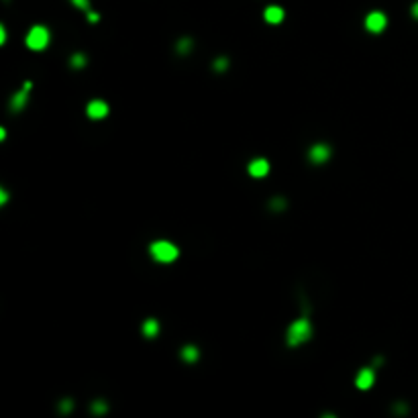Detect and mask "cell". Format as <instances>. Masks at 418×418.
<instances>
[{"label": "cell", "mask_w": 418, "mask_h": 418, "mask_svg": "<svg viewBox=\"0 0 418 418\" xmlns=\"http://www.w3.org/2000/svg\"><path fill=\"white\" fill-rule=\"evenodd\" d=\"M149 253H151V257H153L155 261H159V263H172V261L178 259L180 249H178L172 241H153V243L149 245Z\"/></svg>", "instance_id": "cell-1"}, {"label": "cell", "mask_w": 418, "mask_h": 418, "mask_svg": "<svg viewBox=\"0 0 418 418\" xmlns=\"http://www.w3.org/2000/svg\"><path fill=\"white\" fill-rule=\"evenodd\" d=\"M312 337V325L306 318H300L296 323L290 325L288 329V345L290 347H298L302 343H306Z\"/></svg>", "instance_id": "cell-2"}, {"label": "cell", "mask_w": 418, "mask_h": 418, "mask_svg": "<svg viewBox=\"0 0 418 418\" xmlns=\"http://www.w3.org/2000/svg\"><path fill=\"white\" fill-rule=\"evenodd\" d=\"M49 39H51L49 29L43 27V25H35V27L29 31L25 43H27V47L33 49V51H43V49L49 45Z\"/></svg>", "instance_id": "cell-3"}, {"label": "cell", "mask_w": 418, "mask_h": 418, "mask_svg": "<svg viewBox=\"0 0 418 418\" xmlns=\"http://www.w3.org/2000/svg\"><path fill=\"white\" fill-rule=\"evenodd\" d=\"M385 27H388V17H385L383 13L373 11V13H369V15L365 17V29H367L369 33H381Z\"/></svg>", "instance_id": "cell-4"}, {"label": "cell", "mask_w": 418, "mask_h": 418, "mask_svg": "<svg viewBox=\"0 0 418 418\" xmlns=\"http://www.w3.org/2000/svg\"><path fill=\"white\" fill-rule=\"evenodd\" d=\"M308 157H310L312 164H327L331 159V147L325 145V143H316L308 151Z\"/></svg>", "instance_id": "cell-5"}, {"label": "cell", "mask_w": 418, "mask_h": 418, "mask_svg": "<svg viewBox=\"0 0 418 418\" xmlns=\"http://www.w3.org/2000/svg\"><path fill=\"white\" fill-rule=\"evenodd\" d=\"M247 172L251 178H265L269 174V162L263 157H257L247 166Z\"/></svg>", "instance_id": "cell-6"}, {"label": "cell", "mask_w": 418, "mask_h": 418, "mask_svg": "<svg viewBox=\"0 0 418 418\" xmlns=\"http://www.w3.org/2000/svg\"><path fill=\"white\" fill-rule=\"evenodd\" d=\"M86 112H88V116H90V118L100 120V118H104V116L108 114V104H106L104 100H92V102L88 104Z\"/></svg>", "instance_id": "cell-7"}, {"label": "cell", "mask_w": 418, "mask_h": 418, "mask_svg": "<svg viewBox=\"0 0 418 418\" xmlns=\"http://www.w3.org/2000/svg\"><path fill=\"white\" fill-rule=\"evenodd\" d=\"M373 383H375V371L369 369V367L361 369V371L357 373V377H355V385H357L359 390H369Z\"/></svg>", "instance_id": "cell-8"}, {"label": "cell", "mask_w": 418, "mask_h": 418, "mask_svg": "<svg viewBox=\"0 0 418 418\" xmlns=\"http://www.w3.org/2000/svg\"><path fill=\"white\" fill-rule=\"evenodd\" d=\"M263 19L269 25H280L284 21V9L282 7H267L265 13H263Z\"/></svg>", "instance_id": "cell-9"}, {"label": "cell", "mask_w": 418, "mask_h": 418, "mask_svg": "<svg viewBox=\"0 0 418 418\" xmlns=\"http://www.w3.org/2000/svg\"><path fill=\"white\" fill-rule=\"evenodd\" d=\"M180 357H182L186 363H196L198 357H200V351H198V347H194V345H186V347L180 351Z\"/></svg>", "instance_id": "cell-10"}, {"label": "cell", "mask_w": 418, "mask_h": 418, "mask_svg": "<svg viewBox=\"0 0 418 418\" xmlns=\"http://www.w3.org/2000/svg\"><path fill=\"white\" fill-rule=\"evenodd\" d=\"M157 333H159V323L155 318H147L143 323V335L147 339H153V337H157Z\"/></svg>", "instance_id": "cell-11"}, {"label": "cell", "mask_w": 418, "mask_h": 418, "mask_svg": "<svg viewBox=\"0 0 418 418\" xmlns=\"http://www.w3.org/2000/svg\"><path fill=\"white\" fill-rule=\"evenodd\" d=\"M27 98H29V94H27V90H23V92H17L15 96H13V100H11V108L13 110H23L25 108V104H27Z\"/></svg>", "instance_id": "cell-12"}, {"label": "cell", "mask_w": 418, "mask_h": 418, "mask_svg": "<svg viewBox=\"0 0 418 418\" xmlns=\"http://www.w3.org/2000/svg\"><path fill=\"white\" fill-rule=\"evenodd\" d=\"M108 410V406H106V402H102V400H96L94 404H92V412L94 414H104Z\"/></svg>", "instance_id": "cell-13"}, {"label": "cell", "mask_w": 418, "mask_h": 418, "mask_svg": "<svg viewBox=\"0 0 418 418\" xmlns=\"http://www.w3.org/2000/svg\"><path fill=\"white\" fill-rule=\"evenodd\" d=\"M84 66H86V55L76 53V55L72 57V68H84Z\"/></svg>", "instance_id": "cell-14"}, {"label": "cell", "mask_w": 418, "mask_h": 418, "mask_svg": "<svg viewBox=\"0 0 418 418\" xmlns=\"http://www.w3.org/2000/svg\"><path fill=\"white\" fill-rule=\"evenodd\" d=\"M212 68H214L216 72H224V70L229 68V59H227V57H218V59L212 63Z\"/></svg>", "instance_id": "cell-15"}, {"label": "cell", "mask_w": 418, "mask_h": 418, "mask_svg": "<svg viewBox=\"0 0 418 418\" xmlns=\"http://www.w3.org/2000/svg\"><path fill=\"white\" fill-rule=\"evenodd\" d=\"M190 49H192V41H190V39L178 41V51H180V53H188Z\"/></svg>", "instance_id": "cell-16"}, {"label": "cell", "mask_w": 418, "mask_h": 418, "mask_svg": "<svg viewBox=\"0 0 418 418\" xmlns=\"http://www.w3.org/2000/svg\"><path fill=\"white\" fill-rule=\"evenodd\" d=\"M72 5L80 11H86V13L90 11V0H72Z\"/></svg>", "instance_id": "cell-17"}, {"label": "cell", "mask_w": 418, "mask_h": 418, "mask_svg": "<svg viewBox=\"0 0 418 418\" xmlns=\"http://www.w3.org/2000/svg\"><path fill=\"white\" fill-rule=\"evenodd\" d=\"M59 408H61V414H70L72 408H74V402H72V400H63Z\"/></svg>", "instance_id": "cell-18"}, {"label": "cell", "mask_w": 418, "mask_h": 418, "mask_svg": "<svg viewBox=\"0 0 418 418\" xmlns=\"http://www.w3.org/2000/svg\"><path fill=\"white\" fill-rule=\"evenodd\" d=\"M88 21H90V23H98V21H100V17H98L96 13H92V11H88Z\"/></svg>", "instance_id": "cell-19"}, {"label": "cell", "mask_w": 418, "mask_h": 418, "mask_svg": "<svg viewBox=\"0 0 418 418\" xmlns=\"http://www.w3.org/2000/svg\"><path fill=\"white\" fill-rule=\"evenodd\" d=\"M9 200V192L7 190H0V204H7Z\"/></svg>", "instance_id": "cell-20"}, {"label": "cell", "mask_w": 418, "mask_h": 418, "mask_svg": "<svg viewBox=\"0 0 418 418\" xmlns=\"http://www.w3.org/2000/svg\"><path fill=\"white\" fill-rule=\"evenodd\" d=\"M5 41H7V31L5 27H0V45H5Z\"/></svg>", "instance_id": "cell-21"}, {"label": "cell", "mask_w": 418, "mask_h": 418, "mask_svg": "<svg viewBox=\"0 0 418 418\" xmlns=\"http://www.w3.org/2000/svg\"><path fill=\"white\" fill-rule=\"evenodd\" d=\"M410 13H412V17H414V19H418V3H414V5H412Z\"/></svg>", "instance_id": "cell-22"}, {"label": "cell", "mask_w": 418, "mask_h": 418, "mask_svg": "<svg viewBox=\"0 0 418 418\" xmlns=\"http://www.w3.org/2000/svg\"><path fill=\"white\" fill-rule=\"evenodd\" d=\"M323 418H337V416H333V414H327V416H323Z\"/></svg>", "instance_id": "cell-23"}]
</instances>
